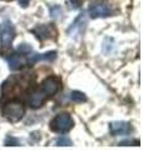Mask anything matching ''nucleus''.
<instances>
[{
	"instance_id": "423d86ee",
	"label": "nucleus",
	"mask_w": 143,
	"mask_h": 150,
	"mask_svg": "<svg viewBox=\"0 0 143 150\" xmlns=\"http://www.w3.org/2000/svg\"><path fill=\"white\" fill-rule=\"evenodd\" d=\"M60 88V83L56 78L54 76H49L46 78L44 81L41 83V91L44 93V95L46 96H53L58 93Z\"/></svg>"
},
{
	"instance_id": "1a4fd4ad",
	"label": "nucleus",
	"mask_w": 143,
	"mask_h": 150,
	"mask_svg": "<svg viewBox=\"0 0 143 150\" xmlns=\"http://www.w3.org/2000/svg\"><path fill=\"white\" fill-rule=\"evenodd\" d=\"M28 103H29V106L33 108V109H39V108L44 104V93L41 90L34 89V90L29 94Z\"/></svg>"
},
{
	"instance_id": "ddd939ff",
	"label": "nucleus",
	"mask_w": 143,
	"mask_h": 150,
	"mask_svg": "<svg viewBox=\"0 0 143 150\" xmlns=\"http://www.w3.org/2000/svg\"><path fill=\"white\" fill-rule=\"evenodd\" d=\"M5 145L6 146H18L19 145V142L15 139V138H11V137H6V139H5Z\"/></svg>"
},
{
	"instance_id": "f257e3e1",
	"label": "nucleus",
	"mask_w": 143,
	"mask_h": 150,
	"mask_svg": "<svg viewBox=\"0 0 143 150\" xmlns=\"http://www.w3.org/2000/svg\"><path fill=\"white\" fill-rule=\"evenodd\" d=\"M24 114H25V108H24L23 103L18 99L8 101L3 108L4 118L9 121H11V123H16V121L21 120Z\"/></svg>"
},
{
	"instance_id": "f03ea898",
	"label": "nucleus",
	"mask_w": 143,
	"mask_h": 150,
	"mask_svg": "<svg viewBox=\"0 0 143 150\" xmlns=\"http://www.w3.org/2000/svg\"><path fill=\"white\" fill-rule=\"evenodd\" d=\"M74 125V121L72 119V116L66 112H61L58 114L55 118L50 121V129L55 131V133H66L69 131Z\"/></svg>"
},
{
	"instance_id": "20e7f679",
	"label": "nucleus",
	"mask_w": 143,
	"mask_h": 150,
	"mask_svg": "<svg viewBox=\"0 0 143 150\" xmlns=\"http://www.w3.org/2000/svg\"><path fill=\"white\" fill-rule=\"evenodd\" d=\"M89 15L93 19L97 18H108L113 15V9L111 5L107 3H98V4H93L89 8Z\"/></svg>"
},
{
	"instance_id": "4468645a",
	"label": "nucleus",
	"mask_w": 143,
	"mask_h": 150,
	"mask_svg": "<svg viewBox=\"0 0 143 150\" xmlns=\"http://www.w3.org/2000/svg\"><path fill=\"white\" fill-rule=\"evenodd\" d=\"M30 0H19V4H20L21 8H26L28 5H29Z\"/></svg>"
},
{
	"instance_id": "9b49d317",
	"label": "nucleus",
	"mask_w": 143,
	"mask_h": 150,
	"mask_svg": "<svg viewBox=\"0 0 143 150\" xmlns=\"http://www.w3.org/2000/svg\"><path fill=\"white\" fill-rule=\"evenodd\" d=\"M70 99L75 103H84V101H87V96H85V94H83L82 91L74 90L70 94Z\"/></svg>"
},
{
	"instance_id": "9d476101",
	"label": "nucleus",
	"mask_w": 143,
	"mask_h": 150,
	"mask_svg": "<svg viewBox=\"0 0 143 150\" xmlns=\"http://www.w3.org/2000/svg\"><path fill=\"white\" fill-rule=\"evenodd\" d=\"M85 24H87V20H85V16L80 15L79 18H77V20H75L73 24H72V26L69 28L68 33L70 34V36H75V35H80L84 30V26Z\"/></svg>"
},
{
	"instance_id": "6e6552de",
	"label": "nucleus",
	"mask_w": 143,
	"mask_h": 150,
	"mask_svg": "<svg viewBox=\"0 0 143 150\" xmlns=\"http://www.w3.org/2000/svg\"><path fill=\"white\" fill-rule=\"evenodd\" d=\"M29 53V51H28ZM8 63H9V67H10L11 70H18L23 68L24 65H26V56H25V53H18L13 54L10 58L8 59Z\"/></svg>"
},
{
	"instance_id": "7ed1b4c3",
	"label": "nucleus",
	"mask_w": 143,
	"mask_h": 150,
	"mask_svg": "<svg viewBox=\"0 0 143 150\" xmlns=\"http://www.w3.org/2000/svg\"><path fill=\"white\" fill-rule=\"evenodd\" d=\"M14 38H15V28L9 20L0 24V44L1 49H8L11 45Z\"/></svg>"
},
{
	"instance_id": "0eeeda50",
	"label": "nucleus",
	"mask_w": 143,
	"mask_h": 150,
	"mask_svg": "<svg viewBox=\"0 0 143 150\" xmlns=\"http://www.w3.org/2000/svg\"><path fill=\"white\" fill-rule=\"evenodd\" d=\"M109 129L113 135H128L133 131V128L127 121H113L109 124Z\"/></svg>"
},
{
	"instance_id": "f8f14e48",
	"label": "nucleus",
	"mask_w": 143,
	"mask_h": 150,
	"mask_svg": "<svg viewBox=\"0 0 143 150\" xmlns=\"http://www.w3.org/2000/svg\"><path fill=\"white\" fill-rule=\"evenodd\" d=\"M56 145H58V146H70V145H72V140L68 137L63 135V137H60V138L56 139Z\"/></svg>"
},
{
	"instance_id": "2eb2a0df",
	"label": "nucleus",
	"mask_w": 143,
	"mask_h": 150,
	"mask_svg": "<svg viewBox=\"0 0 143 150\" xmlns=\"http://www.w3.org/2000/svg\"><path fill=\"white\" fill-rule=\"evenodd\" d=\"M139 144V140H136V142H132V140H129V142H122V143H119V145H128V144Z\"/></svg>"
},
{
	"instance_id": "39448f33",
	"label": "nucleus",
	"mask_w": 143,
	"mask_h": 150,
	"mask_svg": "<svg viewBox=\"0 0 143 150\" xmlns=\"http://www.w3.org/2000/svg\"><path fill=\"white\" fill-rule=\"evenodd\" d=\"M31 33L35 34V36L40 41H44L46 39H51L56 34V30L53 25L50 24H44V25H38L34 29H31Z\"/></svg>"
}]
</instances>
